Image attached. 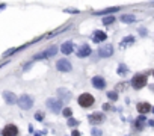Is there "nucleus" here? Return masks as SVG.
I'll use <instances>...</instances> for the list:
<instances>
[{"mask_svg":"<svg viewBox=\"0 0 154 136\" xmlns=\"http://www.w3.org/2000/svg\"><path fill=\"white\" fill-rule=\"evenodd\" d=\"M73 136H80V133H79L77 130H74V132H73Z\"/></svg>","mask_w":154,"mask_h":136,"instance_id":"29","label":"nucleus"},{"mask_svg":"<svg viewBox=\"0 0 154 136\" xmlns=\"http://www.w3.org/2000/svg\"><path fill=\"white\" fill-rule=\"evenodd\" d=\"M42 118H44L42 112H38V113H35V120H38V121H42Z\"/></svg>","mask_w":154,"mask_h":136,"instance_id":"25","label":"nucleus"},{"mask_svg":"<svg viewBox=\"0 0 154 136\" xmlns=\"http://www.w3.org/2000/svg\"><path fill=\"white\" fill-rule=\"evenodd\" d=\"M122 23H127V24H130V23H135L136 21V17L133 15V14H124V15H121V18H119Z\"/></svg>","mask_w":154,"mask_h":136,"instance_id":"15","label":"nucleus"},{"mask_svg":"<svg viewBox=\"0 0 154 136\" xmlns=\"http://www.w3.org/2000/svg\"><path fill=\"white\" fill-rule=\"evenodd\" d=\"M153 76H154V73H153Z\"/></svg>","mask_w":154,"mask_h":136,"instance_id":"31","label":"nucleus"},{"mask_svg":"<svg viewBox=\"0 0 154 136\" xmlns=\"http://www.w3.org/2000/svg\"><path fill=\"white\" fill-rule=\"evenodd\" d=\"M147 85V76L145 74H136L131 79V86L135 89H142Z\"/></svg>","mask_w":154,"mask_h":136,"instance_id":"4","label":"nucleus"},{"mask_svg":"<svg viewBox=\"0 0 154 136\" xmlns=\"http://www.w3.org/2000/svg\"><path fill=\"white\" fill-rule=\"evenodd\" d=\"M56 68L60 73H70L73 70V65H71V62L68 59H59L56 62Z\"/></svg>","mask_w":154,"mask_h":136,"instance_id":"6","label":"nucleus"},{"mask_svg":"<svg viewBox=\"0 0 154 136\" xmlns=\"http://www.w3.org/2000/svg\"><path fill=\"white\" fill-rule=\"evenodd\" d=\"M116 73H118L119 76H125V74L128 73V67H127L125 64H119V65H118V70H116Z\"/></svg>","mask_w":154,"mask_h":136,"instance_id":"19","label":"nucleus"},{"mask_svg":"<svg viewBox=\"0 0 154 136\" xmlns=\"http://www.w3.org/2000/svg\"><path fill=\"white\" fill-rule=\"evenodd\" d=\"M5 6H6V5H0V9H3Z\"/></svg>","mask_w":154,"mask_h":136,"instance_id":"30","label":"nucleus"},{"mask_svg":"<svg viewBox=\"0 0 154 136\" xmlns=\"http://www.w3.org/2000/svg\"><path fill=\"white\" fill-rule=\"evenodd\" d=\"M112 23H115V17H112V15L103 18V24H104V26H109V24H112Z\"/></svg>","mask_w":154,"mask_h":136,"instance_id":"20","label":"nucleus"},{"mask_svg":"<svg viewBox=\"0 0 154 136\" xmlns=\"http://www.w3.org/2000/svg\"><path fill=\"white\" fill-rule=\"evenodd\" d=\"M103 121H104V113H101V112H95L92 115H89V123L91 124H100Z\"/></svg>","mask_w":154,"mask_h":136,"instance_id":"11","label":"nucleus"},{"mask_svg":"<svg viewBox=\"0 0 154 136\" xmlns=\"http://www.w3.org/2000/svg\"><path fill=\"white\" fill-rule=\"evenodd\" d=\"M91 83H92V86H94L95 89H104V88H106V80H104V77H101V76H94L92 80H91Z\"/></svg>","mask_w":154,"mask_h":136,"instance_id":"9","label":"nucleus"},{"mask_svg":"<svg viewBox=\"0 0 154 136\" xmlns=\"http://www.w3.org/2000/svg\"><path fill=\"white\" fill-rule=\"evenodd\" d=\"M112 55H113V45H111V44L103 45V47H100V50H98L100 58H111Z\"/></svg>","mask_w":154,"mask_h":136,"instance_id":"7","label":"nucleus"},{"mask_svg":"<svg viewBox=\"0 0 154 136\" xmlns=\"http://www.w3.org/2000/svg\"><path fill=\"white\" fill-rule=\"evenodd\" d=\"M139 32H141V33H142V36H144V35H145V33H147V30H145V29H139Z\"/></svg>","mask_w":154,"mask_h":136,"instance_id":"28","label":"nucleus"},{"mask_svg":"<svg viewBox=\"0 0 154 136\" xmlns=\"http://www.w3.org/2000/svg\"><path fill=\"white\" fill-rule=\"evenodd\" d=\"M133 42H135V36H131V35H130V36H125V38H124V39H122V41L119 42V47L125 49L127 45H131Z\"/></svg>","mask_w":154,"mask_h":136,"instance_id":"16","label":"nucleus"},{"mask_svg":"<svg viewBox=\"0 0 154 136\" xmlns=\"http://www.w3.org/2000/svg\"><path fill=\"white\" fill-rule=\"evenodd\" d=\"M57 47L56 45H52V47H49L47 50H44L42 53H39V55H36V56H33V61H41V59H47V58H52V56H55L56 53H57Z\"/></svg>","mask_w":154,"mask_h":136,"instance_id":"3","label":"nucleus"},{"mask_svg":"<svg viewBox=\"0 0 154 136\" xmlns=\"http://www.w3.org/2000/svg\"><path fill=\"white\" fill-rule=\"evenodd\" d=\"M145 120H147L145 117H139V118H138V121H136V127H138L139 130L142 129V124L145 123Z\"/></svg>","mask_w":154,"mask_h":136,"instance_id":"23","label":"nucleus"},{"mask_svg":"<svg viewBox=\"0 0 154 136\" xmlns=\"http://www.w3.org/2000/svg\"><path fill=\"white\" fill-rule=\"evenodd\" d=\"M71 113H73L71 107H65V109L62 110V115H63V117H67V118H70V117H71Z\"/></svg>","mask_w":154,"mask_h":136,"instance_id":"22","label":"nucleus"},{"mask_svg":"<svg viewBox=\"0 0 154 136\" xmlns=\"http://www.w3.org/2000/svg\"><path fill=\"white\" fill-rule=\"evenodd\" d=\"M100 135H101V133H100L98 129H94V130H92V136H100Z\"/></svg>","mask_w":154,"mask_h":136,"instance_id":"26","label":"nucleus"},{"mask_svg":"<svg viewBox=\"0 0 154 136\" xmlns=\"http://www.w3.org/2000/svg\"><path fill=\"white\" fill-rule=\"evenodd\" d=\"M3 98H5L6 104H14V103H17L15 94H14V92H9V91H5V92H3Z\"/></svg>","mask_w":154,"mask_h":136,"instance_id":"14","label":"nucleus"},{"mask_svg":"<svg viewBox=\"0 0 154 136\" xmlns=\"http://www.w3.org/2000/svg\"><path fill=\"white\" fill-rule=\"evenodd\" d=\"M77 101H79V104H80L83 109H88V107H91V106L95 103V98H94V95L85 92V94H80V95H79Z\"/></svg>","mask_w":154,"mask_h":136,"instance_id":"1","label":"nucleus"},{"mask_svg":"<svg viewBox=\"0 0 154 136\" xmlns=\"http://www.w3.org/2000/svg\"><path fill=\"white\" fill-rule=\"evenodd\" d=\"M2 136H18V127L15 124H8L2 130Z\"/></svg>","mask_w":154,"mask_h":136,"instance_id":"8","label":"nucleus"},{"mask_svg":"<svg viewBox=\"0 0 154 136\" xmlns=\"http://www.w3.org/2000/svg\"><path fill=\"white\" fill-rule=\"evenodd\" d=\"M60 52H62L63 55H71V53L74 52V44H73L71 41L63 42V44L60 45Z\"/></svg>","mask_w":154,"mask_h":136,"instance_id":"12","label":"nucleus"},{"mask_svg":"<svg viewBox=\"0 0 154 136\" xmlns=\"http://www.w3.org/2000/svg\"><path fill=\"white\" fill-rule=\"evenodd\" d=\"M116 11H119V8H109V9L95 12V15H111V14H113V12H116Z\"/></svg>","mask_w":154,"mask_h":136,"instance_id":"18","label":"nucleus"},{"mask_svg":"<svg viewBox=\"0 0 154 136\" xmlns=\"http://www.w3.org/2000/svg\"><path fill=\"white\" fill-rule=\"evenodd\" d=\"M151 110V106H150V103H138V112L139 113H147V112H150Z\"/></svg>","mask_w":154,"mask_h":136,"instance_id":"17","label":"nucleus"},{"mask_svg":"<svg viewBox=\"0 0 154 136\" xmlns=\"http://www.w3.org/2000/svg\"><path fill=\"white\" fill-rule=\"evenodd\" d=\"M107 39V35L103 32V30H95L94 33H92V41L94 42H103V41H106Z\"/></svg>","mask_w":154,"mask_h":136,"instance_id":"13","label":"nucleus"},{"mask_svg":"<svg viewBox=\"0 0 154 136\" xmlns=\"http://www.w3.org/2000/svg\"><path fill=\"white\" fill-rule=\"evenodd\" d=\"M107 97H109V100H112V101H116V100H118V94L115 92V91H111V92H107Z\"/></svg>","mask_w":154,"mask_h":136,"instance_id":"21","label":"nucleus"},{"mask_svg":"<svg viewBox=\"0 0 154 136\" xmlns=\"http://www.w3.org/2000/svg\"><path fill=\"white\" fill-rule=\"evenodd\" d=\"M91 52H92V50H91L89 45L83 44V45H80L79 50H77V56H79V58H88V56L91 55Z\"/></svg>","mask_w":154,"mask_h":136,"instance_id":"10","label":"nucleus"},{"mask_svg":"<svg viewBox=\"0 0 154 136\" xmlns=\"http://www.w3.org/2000/svg\"><path fill=\"white\" fill-rule=\"evenodd\" d=\"M111 109H112V106H111V104H107V103H106V104H103V110H111Z\"/></svg>","mask_w":154,"mask_h":136,"instance_id":"27","label":"nucleus"},{"mask_svg":"<svg viewBox=\"0 0 154 136\" xmlns=\"http://www.w3.org/2000/svg\"><path fill=\"white\" fill-rule=\"evenodd\" d=\"M46 104L53 113H59L62 110V100H59V98H49L46 101Z\"/></svg>","mask_w":154,"mask_h":136,"instance_id":"5","label":"nucleus"},{"mask_svg":"<svg viewBox=\"0 0 154 136\" xmlns=\"http://www.w3.org/2000/svg\"><path fill=\"white\" fill-rule=\"evenodd\" d=\"M17 103H18L20 109H23V110H29V109L33 106V98H32L30 95L24 94V95H21V97L17 100Z\"/></svg>","mask_w":154,"mask_h":136,"instance_id":"2","label":"nucleus"},{"mask_svg":"<svg viewBox=\"0 0 154 136\" xmlns=\"http://www.w3.org/2000/svg\"><path fill=\"white\" fill-rule=\"evenodd\" d=\"M68 126H70V127H76V126H79V121H77V120L70 118V120H68Z\"/></svg>","mask_w":154,"mask_h":136,"instance_id":"24","label":"nucleus"}]
</instances>
